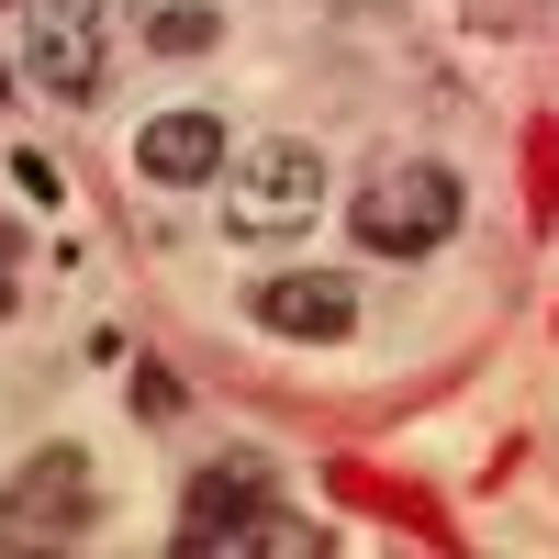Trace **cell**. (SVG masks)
I'll use <instances>...</instances> for the list:
<instances>
[{
	"label": "cell",
	"mask_w": 559,
	"mask_h": 559,
	"mask_svg": "<svg viewBox=\"0 0 559 559\" xmlns=\"http://www.w3.org/2000/svg\"><path fill=\"white\" fill-rule=\"evenodd\" d=\"M313 213H324V157L302 134L236 146V168H224V224H236V236L280 247V236H313Z\"/></svg>",
	"instance_id": "cell-1"
},
{
	"label": "cell",
	"mask_w": 559,
	"mask_h": 559,
	"mask_svg": "<svg viewBox=\"0 0 559 559\" xmlns=\"http://www.w3.org/2000/svg\"><path fill=\"white\" fill-rule=\"evenodd\" d=\"M347 224H358L369 258H426V247L459 236V179H448L437 157H392V168L347 202Z\"/></svg>",
	"instance_id": "cell-2"
},
{
	"label": "cell",
	"mask_w": 559,
	"mask_h": 559,
	"mask_svg": "<svg viewBox=\"0 0 559 559\" xmlns=\"http://www.w3.org/2000/svg\"><path fill=\"white\" fill-rule=\"evenodd\" d=\"M90 515H102V481H90L79 448H34L0 481V548H79Z\"/></svg>",
	"instance_id": "cell-3"
},
{
	"label": "cell",
	"mask_w": 559,
	"mask_h": 559,
	"mask_svg": "<svg viewBox=\"0 0 559 559\" xmlns=\"http://www.w3.org/2000/svg\"><path fill=\"white\" fill-rule=\"evenodd\" d=\"M102 57H112V34H102L90 0H34V23H23V79L34 90L90 102V90H102Z\"/></svg>",
	"instance_id": "cell-4"
},
{
	"label": "cell",
	"mask_w": 559,
	"mask_h": 559,
	"mask_svg": "<svg viewBox=\"0 0 559 559\" xmlns=\"http://www.w3.org/2000/svg\"><path fill=\"white\" fill-rule=\"evenodd\" d=\"M280 515V492L258 459H213V471L191 481V515H179V548L213 559V548H258V526Z\"/></svg>",
	"instance_id": "cell-5"
},
{
	"label": "cell",
	"mask_w": 559,
	"mask_h": 559,
	"mask_svg": "<svg viewBox=\"0 0 559 559\" xmlns=\"http://www.w3.org/2000/svg\"><path fill=\"white\" fill-rule=\"evenodd\" d=\"M269 336H302V347H336L347 324H358V292L336 269H280V280H258V302H247Z\"/></svg>",
	"instance_id": "cell-6"
},
{
	"label": "cell",
	"mask_w": 559,
	"mask_h": 559,
	"mask_svg": "<svg viewBox=\"0 0 559 559\" xmlns=\"http://www.w3.org/2000/svg\"><path fill=\"white\" fill-rule=\"evenodd\" d=\"M134 168H146L157 191H202V179L236 168V146H224V123H213V112H157L146 134H134Z\"/></svg>",
	"instance_id": "cell-7"
},
{
	"label": "cell",
	"mask_w": 559,
	"mask_h": 559,
	"mask_svg": "<svg viewBox=\"0 0 559 559\" xmlns=\"http://www.w3.org/2000/svg\"><path fill=\"white\" fill-rule=\"evenodd\" d=\"M213 34H224V23L202 12V0H157V12H146V45H157V57H202Z\"/></svg>",
	"instance_id": "cell-8"
},
{
	"label": "cell",
	"mask_w": 559,
	"mask_h": 559,
	"mask_svg": "<svg viewBox=\"0 0 559 559\" xmlns=\"http://www.w3.org/2000/svg\"><path fill=\"white\" fill-rule=\"evenodd\" d=\"M12 292H23V236L0 224V313H12Z\"/></svg>",
	"instance_id": "cell-9"
},
{
	"label": "cell",
	"mask_w": 559,
	"mask_h": 559,
	"mask_svg": "<svg viewBox=\"0 0 559 559\" xmlns=\"http://www.w3.org/2000/svg\"><path fill=\"white\" fill-rule=\"evenodd\" d=\"M0 90H12V68H0Z\"/></svg>",
	"instance_id": "cell-10"
}]
</instances>
